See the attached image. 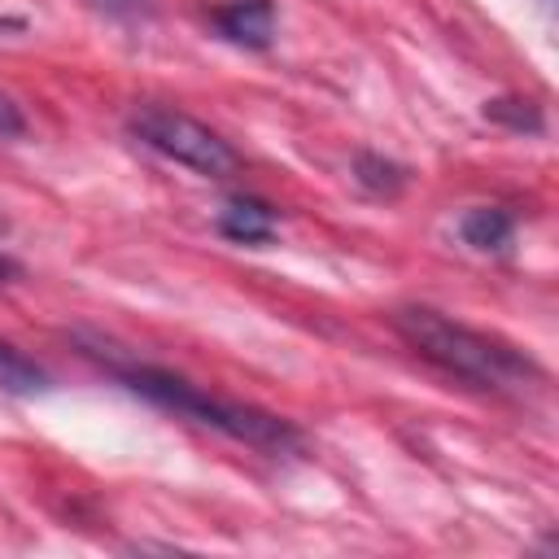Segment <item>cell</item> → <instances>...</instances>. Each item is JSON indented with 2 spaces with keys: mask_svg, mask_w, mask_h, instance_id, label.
Returning a JSON list of instances; mask_svg holds the SVG:
<instances>
[{
  "mask_svg": "<svg viewBox=\"0 0 559 559\" xmlns=\"http://www.w3.org/2000/svg\"><path fill=\"white\" fill-rule=\"evenodd\" d=\"M393 332L424 362H432L437 371H445L472 389H485V393H520L533 380H542L537 362L524 349H515L489 332H476V328H467V323H459L432 306L393 310Z\"/></svg>",
  "mask_w": 559,
  "mask_h": 559,
  "instance_id": "1",
  "label": "cell"
},
{
  "mask_svg": "<svg viewBox=\"0 0 559 559\" xmlns=\"http://www.w3.org/2000/svg\"><path fill=\"white\" fill-rule=\"evenodd\" d=\"M114 376L118 384H127L135 397L162 406V411H175L179 419H192L210 432H223L249 450H262V454H293L301 445V428L284 415H271L262 406H249V402H231V397H214L205 393L201 384L166 371V367H148V362H114Z\"/></svg>",
  "mask_w": 559,
  "mask_h": 559,
  "instance_id": "2",
  "label": "cell"
},
{
  "mask_svg": "<svg viewBox=\"0 0 559 559\" xmlns=\"http://www.w3.org/2000/svg\"><path fill=\"white\" fill-rule=\"evenodd\" d=\"M127 131L144 148H153L157 157H166L175 166H188V170H197L205 179H227V175L240 170L236 148L218 131H210L205 122H197V118H188V114H179L170 105H157V100L135 105L131 118H127Z\"/></svg>",
  "mask_w": 559,
  "mask_h": 559,
  "instance_id": "3",
  "label": "cell"
},
{
  "mask_svg": "<svg viewBox=\"0 0 559 559\" xmlns=\"http://www.w3.org/2000/svg\"><path fill=\"white\" fill-rule=\"evenodd\" d=\"M214 26L223 39L262 52L275 39V4L271 0H227L214 9Z\"/></svg>",
  "mask_w": 559,
  "mask_h": 559,
  "instance_id": "4",
  "label": "cell"
},
{
  "mask_svg": "<svg viewBox=\"0 0 559 559\" xmlns=\"http://www.w3.org/2000/svg\"><path fill=\"white\" fill-rule=\"evenodd\" d=\"M280 210L266 205L262 197H227L223 214H218V231L236 245H266L275 236Z\"/></svg>",
  "mask_w": 559,
  "mask_h": 559,
  "instance_id": "5",
  "label": "cell"
},
{
  "mask_svg": "<svg viewBox=\"0 0 559 559\" xmlns=\"http://www.w3.org/2000/svg\"><path fill=\"white\" fill-rule=\"evenodd\" d=\"M459 236L476 253H502L511 245V236H515V218L507 210H498V205H476V210H467L459 218Z\"/></svg>",
  "mask_w": 559,
  "mask_h": 559,
  "instance_id": "6",
  "label": "cell"
},
{
  "mask_svg": "<svg viewBox=\"0 0 559 559\" xmlns=\"http://www.w3.org/2000/svg\"><path fill=\"white\" fill-rule=\"evenodd\" d=\"M0 389L4 393H17V397H31V393H44L48 389V371L26 358L17 345L0 341Z\"/></svg>",
  "mask_w": 559,
  "mask_h": 559,
  "instance_id": "7",
  "label": "cell"
},
{
  "mask_svg": "<svg viewBox=\"0 0 559 559\" xmlns=\"http://www.w3.org/2000/svg\"><path fill=\"white\" fill-rule=\"evenodd\" d=\"M354 179H358V188L371 192V197H397L411 175H406V166L393 162V157L358 153V157H354Z\"/></svg>",
  "mask_w": 559,
  "mask_h": 559,
  "instance_id": "8",
  "label": "cell"
},
{
  "mask_svg": "<svg viewBox=\"0 0 559 559\" xmlns=\"http://www.w3.org/2000/svg\"><path fill=\"white\" fill-rule=\"evenodd\" d=\"M485 118L507 122L511 131H542V114H537L533 100H489L485 105Z\"/></svg>",
  "mask_w": 559,
  "mask_h": 559,
  "instance_id": "9",
  "label": "cell"
},
{
  "mask_svg": "<svg viewBox=\"0 0 559 559\" xmlns=\"http://www.w3.org/2000/svg\"><path fill=\"white\" fill-rule=\"evenodd\" d=\"M22 135H26V114H22V105H17L9 92H0V144L22 140Z\"/></svg>",
  "mask_w": 559,
  "mask_h": 559,
  "instance_id": "10",
  "label": "cell"
},
{
  "mask_svg": "<svg viewBox=\"0 0 559 559\" xmlns=\"http://www.w3.org/2000/svg\"><path fill=\"white\" fill-rule=\"evenodd\" d=\"M100 13H109V17H140L144 9H148V0H92Z\"/></svg>",
  "mask_w": 559,
  "mask_h": 559,
  "instance_id": "11",
  "label": "cell"
},
{
  "mask_svg": "<svg viewBox=\"0 0 559 559\" xmlns=\"http://www.w3.org/2000/svg\"><path fill=\"white\" fill-rule=\"evenodd\" d=\"M17 275H22V262H17V258H9V253L0 249V284H13Z\"/></svg>",
  "mask_w": 559,
  "mask_h": 559,
  "instance_id": "12",
  "label": "cell"
}]
</instances>
